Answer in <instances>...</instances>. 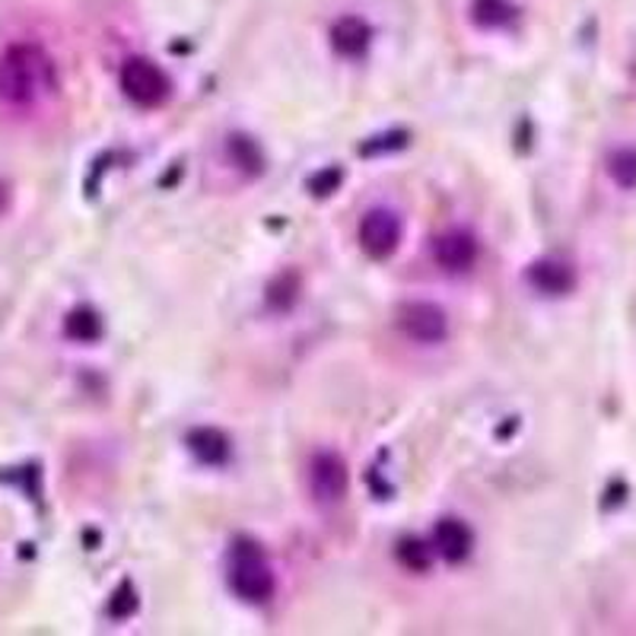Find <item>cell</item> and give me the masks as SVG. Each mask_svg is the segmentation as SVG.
<instances>
[{"mask_svg":"<svg viewBox=\"0 0 636 636\" xmlns=\"http://www.w3.org/2000/svg\"><path fill=\"white\" fill-rule=\"evenodd\" d=\"M54 87V68L36 46L10 48L0 58V99L10 105H32Z\"/></svg>","mask_w":636,"mask_h":636,"instance_id":"obj_1","label":"cell"},{"mask_svg":"<svg viewBox=\"0 0 636 636\" xmlns=\"http://www.w3.org/2000/svg\"><path fill=\"white\" fill-rule=\"evenodd\" d=\"M230 589L242 602H267L274 595V573L255 547H236L230 564Z\"/></svg>","mask_w":636,"mask_h":636,"instance_id":"obj_2","label":"cell"},{"mask_svg":"<svg viewBox=\"0 0 636 636\" xmlns=\"http://www.w3.org/2000/svg\"><path fill=\"white\" fill-rule=\"evenodd\" d=\"M121 90L124 95L134 102V105H143V109H157L163 105L169 93H172V83L165 71H160L153 61L147 58H131L124 68H121Z\"/></svg>","mask_w":636,"mask_h":636,"instance_id":"obj_3","label":"cell"},{"mask_svg":"<svg viewBox=\"0 0 636 636\" xmlns=\"http://www.w3.org/2000/svg\"><path fill=\"white\" fill-rule=\"evenodd\" d=\"M398 325L417 344H440V341H446L448 334L446 312L436 303H426V300L404 303L398 309Z\"/></svg>","mask_w":636,"mask_h":636,"instance_id":"obj_4","label":"cell"},{"mask_svg":"<svg viewBox=\"0 0 636 636\" xmlns=\"http://www.w3.org/2000/svg\"><path fill=\"white\" fill-rule=\"evenodd\" d=\"M309 494L322 506H331L347 494V465L334 452H319L309 462Z\"/></svg>","mask_w":636,"mask_h":636,"instance_id":"obj_5","label":"cell"},{"mask_svg":"<svg viewBox=\"0 0 636 636\" xmlns=\"http://www.w3.org/2000/svg\"><path fill=\"white\" fill-rule=\"evenodd\" d=\"M401 242V220L385 208H376L360 223V245L370 259H388Z\"/></svg>","mask_w":636,"mask_h":636,"instance_id":"obj_6","label":"cell"},{"mask_svg":"<svg viewBox=\"0 0 636 636\" xmlns=\"http://www.w3.org/2000/svg\"><path fill=\"white\" fill-rule=\"evenodd\" d=\"M433 259L443 271H452V274H462L468 271L474 261H477V242H474L468 233L462 230H448L443 236L433 242Z\"/></svg>","mask_w":636,"mask_h":636,"instance_id":"obj_7","label":"cell"},{"mask_svg":"<svg viewBox=\"0 0 636 636\" xmlns=\"http://www.w3.org/2000/svg\"><path fill=\"white\" fill-rule=\"evenodd\" d=\"M472 528L465 525V522H458V518H443L440 525H436V532H433V547H436V554L448 561V564H458V561H465L468 554H472Z\"/></svg>","mask_w":636,"mask_h":636,"instance_id":"obj_8","label":"cell"},{"mask_svg":"<svg viewBox=\"0 0 636 636\" xmlns=\"http://www.w3.org/2000/svg\"><path fill=\"white\" fill-rule=\"evenodd\" d=\"M528 281L535 290H542L547 296H561L573 286V271L564 261H535L528 267Z\"/></svg>","mask_w":636,"mask_h":636,"instance_id":"obj_9","label":"cell"},{"mask_svg":"<svg viewBox=\"0 0 636 636\" xmlns=\"http://www.w3.org/2000/svg\"><path fill=\"white\" fill-rule=\"evenodd\" d=\"M331 46H334L337 54H344V58L363 54L366 46H370V26L363 23V20H356V17L337 20L334 29H331Z\"/></svg>","mask_w":636,"mask_h":636,"instance_id":"obj_10","label":"cell"},{"mask_svg":"<svg viewBox=\"0 0 636 636\" xmlns=\"http://www.w3.org/2000/svg\"><path fill=\"white\" fill-rule=\"evenodd\" d=\"M189 448L204 462V465H220L226 455H230V443L220 430H211V426H201V430H191Z\"/></svg>","mask_w":636,"mask_h":636,"instance_id":"obj_11","label":"cell"},{"mask_svg":"<svg viewBox=\"0 0 636 636\" xmlns=\"http://www.w3.org/2000/svg\"><path fill=\"white\" fill-rule=\"evenodd\" d=\"M472 13L481 26H503L513 20L516 10H513L506 0H474Z\"/></svg>","mask_w":636,"mask_h":636,"instance_id":"obj_12","label":"cell"},{"mask_svg":"<svg viewBox=\"0 0 636 636\" xmlns=\"http://www.w3.org/2000/svg\"><path fill=\"white\" fill-rule=\"evenodd\" d=\"M608 172L620 189H636V150H617L608 160Z\"/></svg>","mask_w":636,"mask_h":636,"instance_id":"obj_13","label":"cell"},{"mask_svg":"<svg viewBox=\"0 0 636 636\" xmlns=\"http://www.w3.org/2000/svg\"><path fill=\"white\" fill-rule=\"evenodd\" d=\"M398 557H401V564L407 566V569L421 573V569H426L430 561H433V551H430L424 542H401Z\"/></svg>","mask_w":636,"mask_h":636,"instance_id":"obj_14","label":"cell"},{"mask_svg":"<svg viewBox=\"0 0 636 636\" xmlns=\"http://www.w3.org/2000/svg\"><path fill=\"white\" fill-rule=\"evenodd\" d=\"M71 334L83 337V341H93L95 334H99V319H95L93 312H77L71 319Z\"/></svg>","mask_w":636,"mask_h":636,"instance_id":"obj_15","label":"cell"}]
</instances>
